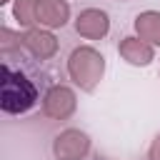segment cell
Segmentation results:
<instances>
[{"mask_svg": "<svg viewBox=\"0 0 160 160\" xmlns=\"http://www.w3.org/2000/svg\"><path fill=\"white\" fill-rule=\"evenodd\" d=\"M78 110V92L70 85H52L42 95V115L50 120H68Z\"/></svg>", "mask_w": 160, "mask_h": 160, "instance_id": "4", "label": "cell"}, {"mask_svg": "<svg viewBox=\"0 0 160 160\" xmlns=\"http://www.w3.org/2000/svg\"><path fill=\"white\" fill-rule=\"evenodd\" d=\"M20 45H22V35L20 32H12L10 28L0 30V50L2 52H10L12 48H20Z\"/></svg>", "mask_w": 160, "mask_h": 160, "instance_id": "11", "label": "cell"}, {"mask_svg": "<svg viewBox=\"0 0 160 160\" xmlns=\"http://www.w3.org/2000/svg\"><path fill=\"white\" fill-rule=\"evenodd\" d=\"M22 48L38 58V60H48L58 52V38L52 35V30L45 28H30L22 32Z\"/></svg>", "mask_w": 160, "mask_h": 160, "instance_id": "6", "label": "cell"}, {"mask_svg": "<svg viewBox=\"0 0 160 160\" xmlns=\"http://www.w3.org/2000/svg\"><path fill=\"white\" fill-rule=\"evenodd\" d=\"M118 52H120V58H122L125 62L138 65V68H145V65H150V62L155 60V48H152L150 42L140 40L138 35L122 38L120 45H118Z\"/></svg>", "mask_w": 160, "mask_h": 160, "instance_id": "8", "label": "cell"}, {"mask_svg": "<svg viewBox=\"0 0 160 160\" xmlns=\"http://www.w3.org/2000/svg\"><path fill=\"white\" fill-rule=\"evenodd\" d=\"M148 160H160V132L152 138V142L148 148Z\"/></svg>", "mask_w": 160, "mask_h": 160, "instance_id": "12", "label": "cell"}, {"mask_svg": "<svg viewBox=\"0 0 160 160\" xmlns=\"http://www.w3.org/2000/svg\"><path fill=\"white\" fill-rule=\"evenodd\" d=\"M68 75H70V80L80 90L92 92L100 85L102 75H105V58H102V52L95 50L92 45L75 48L70 52V58H68Z\"/></svg>", "mask_w": 160, "mask_h": 160, "instance_id": "2", "label": "cell"}, {"mask_svg": "<svg viewBox=\"0 0 160 160\" xmlns=\"http://www.w3.org/2000/svg\"><path fill=\"white\" fill-rule=\"evenodd\" d=\"M120 2H128V0H120Z\"/></svg>", "mask_w": 160, "mask_h": 160, "instance_id": "14", "label": "cell"}, {"mask_svg": "<svg viewBox=\"0 0 160 160\" xmlns=\"http://www.w3.org/2000/svg\"><path fill=\"white\" fill-rule=\"evenodd\" d=\"M135 35L145 42H150L152 48H160V12L158 10H142L135 15Z\"/></svg>", "mask_w": 160, "mask_h": 160, "instance_id": "9", "label": "cell"}, {"mask_svg": "<svg viewBox=\"0 0 160 160\" xmlns=\"http://www.w3.org/2000/svg\"><path fill=\"white\" fill-rule=\"evenodd\" d=\"M35 102H38V90L32 80H28L22 72H12L5 62L2 80H0V108L8 115H22L32 110Z\"/></svg>", "mask_w": 160, "mask_h": 160, "instance_id": "1", "label": "cell"}, {"mask_svg": "<svg viewBox=\"0 0 160 160\" xmlns=\"http://www.w3.org/2000/svg\"><path fill=\"white\" fill-rule=\"evenodd\" d=\"M68 20H70L68 0H38V28L58 30V28H65Z\"/></svg>", "mask_w": 160, "mask_h": 160, "instance_id": "7", "label": "cell"}, {"mask_svg": "<svg viewBox=\"0 0 160 160\" xmlns=\"http://www.w3.org/2000/svg\"><path fill=\"white\" fill-rule=\"evenodd\" d=\"M75 30L88 40H102L110 32V18L100 8H85L75 18Z\"/></svg>", "mask_w": 160, "mask_h": 160, "instance_id": "5", "label": "cell"}, {"mask_svg": "<svg viewBox=\"0 0 160 160\" xmlns=\"http://www.w3.org/2000/svg\"><path fill=\"white\" fill-rule=\"evenodd\" d=\"M90 135L78 128H65L52 138V155L55 160H85L90 152Z\"/></svg>", "mask_w": 160, "mask_h": 160, "instance_id": "3", "label": "cell"}, {"mask_svg": "<svg viewBox=\"0 0 160 160\" xmlns=\"http://www.w3.org/2000/svg\"><path fill=\"white\" fill-rule=\"evenodd\" d=\"M12 20L25 30L38 28V0H15L12 2Z\"/></svg>", "mask_w": 160, "mask_h": 160, "instance_id": "10", "label": "cell"}, {"mask_svg": "<svg viewBox=\"0 0 160 160\" xmlns=\"http://www.w3.org/2000/svg\"><path fill=\"white\" fill-rule=\"evenodd\" d=\"M8 2H10V0H0V5H8Z\"/></svg>", "mask_w": 160, "mask_h": 160, "instance_id": "13", "label": "cell"}]
</instances>
